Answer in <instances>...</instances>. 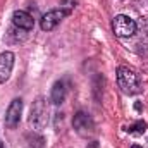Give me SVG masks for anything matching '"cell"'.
Wrapping results in <instances>:
<instances>
[{
	"instance_id": "cell-2",
	"label": "cell",
	"mask_w": 148,
	"mask_h": 148,
	"mask_svg": "<svg viewBox=\"0 0 148 148\" xmlns=\"http://www.w3.org/2000/svg\"><path fill=\"white\" fill-rule=\"evenodd\" d=\"M112 29L115 33V36L119 38H131L136 35L138 31V24L134 19H131L129 16H124V14H119L114 17L112 21Z\"/></svg>"
},
{
	"instance_id": "cell-9",
	"label": "cell",
	"mask_w": 148,
	"mask_h": 148,
	"mask_svg": "<svg viewBox=\"0 0 148 148\" xmlns=\"http://www.w3.org/2000/svg\"><path fill=\"white\" fill-rule=\"evenodd\" d=\"M66 95H67V86H66V81H55L53 86H52V91H50V100L53 105H60L64 103L66 100Z\"/></svg>"
},
{
	"instance_id": "cell-12",
	"label": "cell",
	"mask_w": 148,
	"mask_h": 148,
	"mask_svg": "<svg viewBox=\"0 0 148 148\" xmlns=\"http://www.w3.org/2000/svg\"><path fill=\"white\" fill-rule=\"evenodd\" d=\"M131 148H143V147H140V145H133Z\"/></svg>"
},
{
	"instance_id": "cell-8",
	"label": "cell",
	"mask_w": 148,
	"mask_h": 148,
	"mask_svg": "<svg viewBox=\"0 0 148 148\" xmlns=\"http://www.w3.org/2000/svg\"><path fill=\"white\" fill-rule=\"evenodd\" d=\"M14 67V53L12 52H2L0 53V83H5Z\"/></svg>"
},
{
	"instance_id": "cell-7",
	"label": "cell",
	"mask_w": 148,
	"mask_h": 148,
	"mask_svg": "<svg viewBox=\"0 0 148 148\" xmlns=\"http://www.w3.org/2000/svg\"><path fill=\"white\" fill-rule=\"evenodd\" d=\"M12 23L17 29H23V31H31L35 26V19L26 10H16L12 14Z\"/></svg>"
},
{
	"instance_id": "cell-10",
	"label": "cell",
	"mask_w": 148,
	"mask_h": 148,
	"mask_svg": "<svg viewBox=\"0 0 148 148\" xmlns=\"http://www.w3.org/2000/svg\"><path fill=\"white\" fill-rule=\"evenodd\" d=\"M145 131H147V122H145V121H138V122H134V124L127 129L129 134H143Z\"/></svg>"
},
{
	"instance_id": "cell-6",
	"label": "cell",
	"mask_w": 148,
	"mask_h": 148,
	"mask_svg": "<svg viewBox=\"0 0 148 148\" xmlns=\"http://www.w3.org/2000/svg\"><path fill=\"white\" fill-rule=\"evenodd\" d=\"M21 114H23V100L21 98H14L9 105V109L5 112V126L14 129L17 127L19 121H21Z\"/></svg>"
},
{
	"instance_id": "cell-11",
	"label": "cell",
	"mask_w": 148,
	"mask_h": 148,
	"mask_svg": "<svg viewBox=\"0 0 148 148\" xmlns=\"http://www.w3.org/2000/svg\"><path fill=\"white\" fill-rule=\"evenodd\" d=\"M136 24H138V29H140V31H141L145 36H148V16L141 17V19H140Z\"/></svg>"
},
{
	"instance_id": "cell-1",
	"label": "cell",
	"mask_w": 148,
	"mask_h": 148,
	"mask_svg": "<svg viewBox=\"0 0 148 148\" xmlns=\"http://www.w3.org/2000/svg\"><path fill=\"white\" fill-rule=\"evenodd\" d=\"M117 84H119L121 91L126 93V95H136V93L141 91L140 76L134 73L133 69L126 67V66H121L117 69Z\"/></svg>"
},
{
	"instance_id": "cell-4",
	"label": "cell",
	"mask_w": 148,
	"mask_h": 148,
	"mask_svg": "<svg viewBox=\"0 0 148 148\" xmlns=\"http://www.w3.org/2000/svg\"><path fill=\"white\" fill-rule=\"evenodd\" d=\"M73 127H74V131L79 136H83V138H88V136L95 134V122H93V119L86 112H77L74 115Z\"/></svg>"
},
{
	"instance_id": "cell-13",
	"label": "cell",
	"mask_w": 148,
	"mask_h": 148,
	"mask_svg": "<svg viewBox=\"0 0 148 148\" xmlns=\"http://www.w3.org/2000/svg\"><path fill=\"white\" fill-rule=\"evenodd\" d=\"M0 148H3V145H2V143H0Z\"/></svg>"
},
{
	"instance_id": "cell-5",
	"label": "cell",
	"mask_w": 148,
	"mask_h": 148,
	"mask_svg": "<svg viewBox=\"0 0 148 148\" xmlns=\"http://www.w3.org/2000/svg\"><path fill=\"white\" fill-rule=\"evenodd\" d=\"M69 12H71V10H69V9H64V7L48 10V12L41 17V21H40L41 29H43V31H52V29H55V28L60 24V21H62L66 16H69Z\"/></svg>"
},
{
	"instance_id": "cell-3",
	"label": "cell",
	"mask_w": 148,
	"mask_h": 148,
	"mask_svg": "<svg viewBox=\"0 0 148 148\" xmlns=\"http://www.w3.org/2000/svg\"><path fill=\"white\" fill-rule=\"evenodd\" d=\"M48 121V107L43 97H38L31 105L29 112V126H33L35 129H43L47 126Z\"/></svg>"
}]
</instances>
